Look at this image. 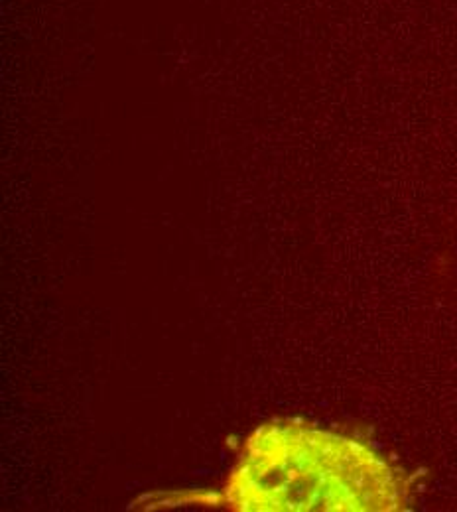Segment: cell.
I'll return each mask as SVG.
<instances>
[{
	"mask_svg": "<svg viewBox=\"0 0 457 512\" xmlns=\"http://www.w3.org/2000/svg\"><path fill=\"white\" fill-rule=\"evenodd\" d=\"M223 501L241 512L404 511L410 481L355 438L272 422L247 438Z\"/></svg>",
	"mask_w": 457,
	"mask_h": 512,
	"instance_id": "1",
	"label": "cell"
}]
</instances>
